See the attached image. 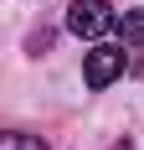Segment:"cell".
<instances>
[{"label": "cell", "mask_w": 144, "mask_h": 150, "mask_svg": "<svg viewBox=\"0 0 144 150\" xmlns=\"http://www.w3.org/2000/svg\"><path fill=\"white\" fill-rule=\"evenodd\" d=\"M118 26V16L108 0H72L67 5V31L72 36H82V42H98L103 31H113Z\"/></svg>", "instance_id": "cell-1"}, {"label": "cell", "mask_w": 144, "mask_h": 150, "mask_svg": "<svg viewBox=\"0 0 144 150\" xmlns=\"http://www.w3.org/2000/svg\"><path fill=\"white\" fill-rule=\"evenodd\" d=\"M118 73H124V47H93V52L82 57V83L93 93H103Z\"/></svg>", "instance_id": "cell-2"}, {"label": "cell", "mask_w": 144, "mask_h": 150, "mask_svg": "<svg viewBox=\"0 0 144 150\" xmlns=\"http://www.w3.org/2000/svg\"><path fill=\"white\" fill-rule=\"evenodd\" d=\"M113 31L124 36V47H144V11H124Z\"/></svg>", "instance_id": "cell-3"}, {"label": "cell", "mask_w": 144, "mask_h": 150, "mask_svg": "<svg viewBox=\"0 0 144 150\" xmlns=\"http://www.w3.org/2000/svg\"><path fill=\"white\" fill-rule=\"evenodd\" d=\"M0 150H46V140H36V135H21V129H10V135L0 140Z\"/></svg>", "instance_id": "cell-4"}, {"label": "cell", "mask_w": 144, "mask_h": 150, "mask_svg": "<svg viewBox=\"0 0 144 150\" xmlns=\"http://www.w3.org/2000/svg\"><path fill=\"white\" fill-rule=\"evenodd\" d=\"M108 150H134V145H129V140H118V145H108Z\"/></svg>", "instance_id": "cell-5"}]
</instances>
